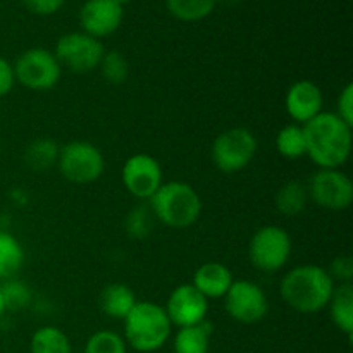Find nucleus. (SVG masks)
I'll return each instance as SVG.
<instances>
[{
	"label": "nucleus",
	"instance_id": "nucleus-7",
	"mask_svg": "<svg viewBox=\"0 0 353 353\" xmlns=\"http://www.w3.org/2000/svg\"><path fill=\"white\" fill-rule=\"evenodd\" d=\"M257 137L247 128H231L217 134L210 148L212 164L226 174L240 172L255 159Z\"/></svg>",
	"mask_w": 353,
	"mask_h": 353
},
{
	"label": "nucleus",
	"instance_id": "nucleus-4",
	"mask_svg": "<svg viewBox=\"0 0 353 353\" xmlns=\"http://www.w3.org/2000/svg\"><path fill=\"white\" fill-rule=\"evenodd\" d=\"M154 219L172 230H186L199 223L202 216V199L192 185L185 181L162 183L150 200Z\"/></svg>",
	"mask_w": 353,
	"mask_h": 353
},
{
	"label": "nucleus",
	"instance_id": "nucleus-16",
	"mask_svg": "<svg viewBox=\"0 0 353 353\" xmlns=\"http://www.w3.org/2000/svg\"><path fill=\"white\" fill-rule=\"evenodd\" d=\"M234 278L233 272L228 265L221 264V262H205L200 265L193 274L192 285L205 296L207 300L221 299L226 295L228 290L233 285Z\"/></svg>",
	"mask_w": 353,
	"mask_h": 353
},
{
	"label": "nucleus",
	"instance_id": "nucleus-13",
	"mask_svg": "<svg viewBox=\"0 0 353 353\" xmlns=\"http://www.w3.org/2000/svg\"><path fill=\"white\" fill-rule=\"evenodd\" d=\"M164 310L171 321L172 327L195 326V324L207 321L209 300L192 283H185V285H179L172 290L171 295L168 296Z\"/></svg>",
	"mask_w": 353,
	"mask_h": 353
},
{
	"label": "nucleus",
	"instance_id": "nucleus-22",
	"mask_svg": "<svg viewBox=\"0 0 353 353\" xmlns=\"http://www.w3.org/2000/svg\"><path fill=\"white\" fill-rule=\"evenodd\" d=\"M31 353H72L71 340L57 326H43L37 330L30 341Z\"/></svg>",
	"mask_w": 353,
	"mask_h": 353
},
{
	"label": "nucleus",
	"instance_id": "nucleus-30",
	"mask_svg": "<svg viewBox=\"0 0 353 353\" xmlns=\"http://www.w3.org/2000/svg\"><path fill=\"white\" fill-rule=\"evenodd\" d=\"M330 276L336 285H343V283H352L353 279V261L350 255H340L331 262L330 269H327Z\"/></svg>",
	"mask_w": 353,
	"mask_h": 353
},
{
	"label": "nucleus",
	"instance_id": "nucleus-31",
	"mask_svg": "<svg viewBox=\"0 0 353 353\" xmlns=\"http://www.w3.org/2000/svg\"><path fill=\"white\" fill-rule=\"evenodd\" d=\"M336 116L353 128V85L348 83L336 100Z\"/></svg>",
	"mask_w": 353,
	"mask_h": 353
},
{
	"label": "nucleus",
	"instance_id": "nucleus-8",
	"mask_svg": "<svg viewBox=\"0 0 353 353\" xmlns=\"http://www.w3.org/2000/svg\"><path fill=\"white\" fill-rule=\"evenodd\" d=\"M16 83L31 92H48L61 81L62 68L54 52L41 47L24 50L12 64Z\"/></svg>",
	"mask_w": 353,
	"mask_h": 353
},
{
	"label": "nucleus",
	"instance_id": "nucleus-34",
	"mask_svg": "<svg viewBox=\"0 0 353 353\" xmlns=\"http://www.w3.org/2000/svg\"><path fill=\"white\" fill-rule=\"evenodd\" d=\"M6 303H3V296H2V292H0V319H2V316L6 314Z\"/></svg>",
	"mask_w": 353,
	"mask_h": 353
},
{
	"label": "nucleus",
	"instance_id": "nucleus-2",
	"mask_svg": "<svg viewBox=\"0 0 353 353\" xmlns=\"http://www.w3.org/2000/svg\"><path fill=\"white\" fill-rule=\"evenodd\" d=\"M336 283L326 268L302 264L290 269L279 283V295L290 309L300 314H317L330 303Z\"/></svg>",
	"mask_w": 353,
	"mask_h": 353
},
{
	"label": "nucleus",
	"instance_id": "nucleus-29",
	"mask_svg": "<svg viewBox=\"0 0 353 353\" xmlns=\"http://www.w3.org/2000/svg\"><path fill=\"white\" fill-rule=\"evenodd\" d=\"M152 212L148 209V214L145 209H134L133 212L128 216L126 221V228H128V233L131 236H145L148 234L150 231V224H152Z\"/></svg>",
	"mask_w": 353,
	"mask_h": 353
},
{
	"label": "nucleus",
	"instance_id": "nucleus-14",
	"mask_svg": "<svg viewBox=\"0 0 353 353\" xmlns=\"http://www.w3.org/2000/svg\"><path fill=\"white\" fill-rule=\"evenodd\" d=\"M124 7L114 0H86L79 9V24L83 33L102 40L121 28Z\"/></svg>",
	"mask_w": 353,
	"mask_h": 353
},
{
	"label": "nucleus",
	"instance_id": "nucleus-18",
	"mask_svg": "<svg viewBox=\"0 0 353 353\" xmlns=\"http://www.w3.org/2000/svg\"><path fill=\"white\" fill-rule=\"evenodd\" d=\"M326 309H330V316L336 330L347 334L348 338L353 336V285L343 283V285L334 286V292L331 295L330 303Z\"/></svg>",
	"mask_w": 353,
	"mask_h": 353
},
{
	"label": "nucleus",
	"instance_id": "nucleus-21",
	"mask_svg": "<svg viewBox=\"0 0 353 353\" xmlns=\"http://www.w3.org/2000/svg\"><path fill=\"white\" fill-rule=\"evenodd\" d=\"M307 203H309V192H307V185L300 181H286L281 188L276 192L274 205L279 214L283 216H299L305 210Z\"/></svg>",
	"mask_w": 353,
	"mask_h": 353
},
{
	"label": "nucleus",
	"instance_id": "nucleus-3",
	"mask_svg": "<svg viewBox=\"0 0 353 353\" xmlns=\"http://www.w3.org/2000/svg\"><path fill=\"white\" fill-rule=\"evenodd\" d=\"M123 324L124 341L140 353L161 350L172 333V324L164 307L150 300H138L123 319Z\"/></svg>",
	"mask_w": 353,
	"mask_h": 353
},
{
	"label": "nucleus",
	"instance_id": "nucleus-20",
	"mask_svg": "<svg viewBox=\"0 0 353 353\" xmlns=\"http://www.w3.org/2000/svg\"><path fill=\"white\" fill-rule=\"evenodd\" d=\"M24 248L9 231L0 230V279H12L24 265Z\"/></svg>",
	"mask_w": 353,
	"mask_h": 353
},
{
	"label": "nucleus",
	"instance_id": "nucleus-32",
	"mask_svg": "<svg viewBox=\"0 0 353 353\" xmlns=\"http://www.w3.org/2000/svg\"><path fill=\"white\" fill-rule=\"evenodd\" d=\"M21 3L37 16H52L62 9L65 0H21Z\"/></svg>",
	"mask_w": 353,
	"mask_h": 353
},
{
	"label": "nucleus",
	"instance_id": "nucleus-26",
	"mask_svg": "<svg viewBox=\"0 0 353 353\" xmlns=\"http://www.w3.org/2000/svg\"><path fill=\"white\" fill-rule=\"evenodd\" d=\"M99 71L109 85H123L130 78V62L121 52L105 50L99 64Z\"/></svg>",
	"mask_w": 353,
	"mask_h": 353
},
{
	"label": "nucleus",
	"instance_id": "nucleus-27",
	"mask_svg": "<svg viewBox=\"0 0 353 353\" xmlns=\"http://www.w3.org/2000/svg\"><path fill=\"white\" fill-rule=\"evenodd\" d=\"M83 353H128V345L116 331L100 330L86 340Z\"/></svg>",
	"mask_w": 353,
	"mask_h": 353
},
{
	"label": "nucleus",
	"instance_id": "nucleus-11",
	"mask_svg": "<svg viewBox=\"0 0 353 353\" xmlns=\"http://www.w3.org/2000/svg\"><path fill=\"white\" fill-rule=\"evenodd\" d=\"M224 310L241 324H255L269 312V299L261 285L250 279H234L223 296Z\"/></svg>",
	"mask_w": 353,
	"mask_h": 353
},
{
	"label": "nucleus",
	"instance_id": "nucleus-9",
	"mask_svg": "<svg viewBox=\"0 0 353 353\" xmlns=\"http://www.w3.org/2000/svg\"><path fill=\"white\" fill-rule=\"evenodd\" d=\"M103 54L105 47L102 40H97L83 31L62 34L54 48V55L57 57L61 68L76 74H86L99 69Z\"/></svg>",
	"mask_w": 353,
	"mask_h": 353
},
{
	"label": "nucleus",
	"instance_id": "nucleus-1",
	"mask_svg": "<svg viewBox=\"0 0 353 353\" xmlns=\"http://www.w3.org/2000/svg\"><path fill=\"white\" fill-rule=\"evenodd\" d=\"M307 157L319 169H341L350 159L352 126L336 116L323 110L319 116L303 124Z\"/></svg>",
	"mask_w": 353,
	"mask_h": 353
},
{
	"label": "nucleus",
	"instance_id": "nucleus-25",
	"mask_svg": "<svg viewBox=\"0 0 353 353\" xmlns=\"http://www.w3.org/2000/svg\"><path fill=\"white\" fill-rule=\"evenodd\" d=\"M217 0H165L169 14L183 23H196L214 12Z\"/></svg>",
	"mask_w": 353,
	"mask_h": 353
},
{
	"label": "nucleus",
	"instance_id": "nucleus-19",
	"mask_svg": "<svg viewBox=\"0 0 353 353\" xmlns=\"http://www.w3.org/2000/svg\"><path fill=\"white\" fill-rule=\"evenodd\" d=\"M212 324L203 321L195 326L178 327L174 334V353H209Z\"/></svg>",
	"mask_w": 353,
	"mask_h": 353
},
{
	"label": "nucleus",
	"instance_id": "nucleus-5",
	"mask_svg": "<svg viewBox=\"0 0 353 353\" xmlns=\"http://www.w3.org/2000/svg\"><path fill=\"white\" fill-rule=\"evenodd\" d=\"M62 178L74 185H92L105 171V157L97 145L90 141H69L59 150L57 165Z\"/></svg>",
	"mask_w": 353,
	"mask_h": 353
},
{
	"label": "nucleus",
	"instance_id": "nucleus-15",
	"mask_svg": "<svg viewBox=\"0 0 353 353\" xmlns=\"http://www.w3.org/2000/svg\"><path fill=\"white\" fill-rule=\"evenodd\" d=\"M323 90L310 79H300L288 88L285 95V109L295 124H307L323 112Z\"/></svg>",
	"mask_w": 353,
	"mask_h": 353
},
{
	"label": "nucleus",
	"instance_id": "nucleus-28",
	"mask_svg": "<svg viewBox=\"0 0 353 353\" xmlns=\"http://www.w3.org/2000/svg\"><path fill=\"white\" fill-rule=\"evenodd\" d=\"M0 292H2L3 303H6L7 310L24 309V307L30 305L31 299H33L30 286L14 278L3 281V285H0Z\"/></svg>",
	"mask_w": 353,
	"mask_h": 353
},
{
	"label": "nucleus",
	"instance_id": "nucleus-24",
	"mask_svg": "<svg viewBox=\"0 0 353 353\" xmlns=\"http://www.w3.org/2000/svg\"><path fill=\"white\" fill-rule=\"evenodd\" d=\"M59 150L61 147L54 140L38 138L28 145L26 152H24V161H26L28 168L33 171H47V169L57 165Z\"/></svg>",
	"mask_w": 353,
	"mask_h": 353
},
{
	"label": "nucleus",
	"instance_id": "nucleus-33",
	"mask_svg": "<svg viewBox=\"0 0 353 353\" xmlns=\"http://www.w3.org/2000/svg\"><path fill=\"white\" fill-rule=\"evenodd\" d=\"M16 86V76H14L12 62L0 57V99L9 95Z\"/></svg>",
	"mask_w": 353,
	"mask_h": 353
},
{
	"label": "nucleus",
	"instance_id": "nucleus-35",
	"mask_svg": "<svg viewBox=\"0 0 353 353\" xmlns=\"http://www.w3.org/2000/svg\"><path fill=\"white\" fill-rule=\"evenodd\" d=\"M217 2H223L226 3V6H236V3H240L241 0H217Z\"/></svg>",
	"mask_w": 353,
	"mask_h": 353
},
{
	"label": "nucleus",
	"instance_id": "nucleus-10",
	"mask_svg": "<svg viewBox=\"0 0 353 353\" xmlns=\"http://www.w3.org/2000/svg\"><path fill=\"white\" fill-rule=\"evenodd\" d=\"M309 199L321 209L341 212L353 203V183L341 169H317L307 185Z\"/></svg>",
	"mask_w": 353,
	"mask_h": 353
},
{
	"label": "nucleus",
	"instance_id": "nucleus-6",
	"mask_svg": "<svg viewBox=\"0 0 353 353\" xmlns=\"http://www.w3.org/2000/svg\"><path fill=\"white\" fill-rule=\"evenodd\" d=\"M293 241L288 231L276 224L259 228L248 243V259L261 272H278L292 257Z\"/></svg>",
	"mask_w": 353,
	"mask_h": 353
},
{
	"label": "nucleus",
	"instance_id": "nucleus-12",
	"mask_svg": "<svg viewBox=\"0 0 353 353\" xmlns=\"http://www.w3.org/2000/svg\"><path fill=\"white\" fill-rule=\"evenodd\" d=\"M126 192L138 200H150L164 183L161 162L148 154H134L126 159L121 171Z\"/></svg>",
	"mask_w": 353,
	"mask_h": 353
},
{
	"label": "nucleus",
	"instance_id": "nucleus-23",
	"mask_svg": "<svg viewBox=\"0 0 353 353\" xmlns=\"http://www.w3.org/2000/svg\"><path fill=\"white\" fill-rule=\"evenodd\" d=\"M276 150L281 157L288 161H296L307 155V141L303 126L300 124H286L276 134Z\"/></svg>",
	"mask_w": 353,
	"mask_h": 353
},
{
	"label": "nucleus",
	"instance_id": "nucleus-36",
	"mask_svg": "<svg viewBox=\"0 0 353 353\" xmlns=\"http://www.w3.org/2000/svg\"><path fill=\"white\" fill-rule=\"evenodd\" d=\"M116 3H119V6H126V3H130V0H114Z\"/></svg>",
	"mask_w": 353,
	"mask_h": 353
},
{
	"label": "nucleus",
	"instance_id": "nucleus-17",
	"mask_svg": "<svg viewBox=\"0 0 353 353\" xmlns=\"http://www.w3.org/2000/svg\"><path fill=\"white\" fill-rule=\"evenodd\" d=\"M137 295H134L133 288H130L124 283H110L100 293V310L110 319L123 321L124 317L130 314L137 303Z\"/></svg>",
	"mask_w": 353,
	"mask_h": 353
}]
</instances>
